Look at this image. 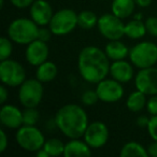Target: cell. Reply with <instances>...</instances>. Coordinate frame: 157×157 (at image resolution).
Listing matches in <instances>:
<instances>
[{
  "mask_svg": "<svg viewBox=\"0 0 157 157\" xmlns=\"http://www.w3.org/2000/svg\"><path fill=\"white\" fill-rule=\"evenodd\" d=\"M48 25L53 35H67L78 25V14L71 9H63L53 15Z\"/></svg>",
  "mask_w": 157,
  "mask_h": 157,
  "instance_id": "obj_8",
  "label": "cell"
},
{
  "mask_svg": "<svg viewBox=\"0 0 157 157\" xmlns=\"http://www.w3.org/2000/svg\"><path fill=\"white\" fill-rule=\"evenodd\" d=\"M97 100H99V97L96 90H87L82 95V103L84 105H93L97 102Z\"/></svg>",
  "mask_w": 157,
  "mask_h": 157,
  "instance_id": "obj_28",
  "label": "cell"
},
{
  "mask_svg": "<svg viewBox=\"0 0 157 157\" xmlns=\"http://www.w3.org/2000/svg\"><path fill=\"white\" fill-rule=\"evenodd\" d=\"M65 145L59 139H50L45 141L43 148L48 153L50 156H59L65 152Z\"/></svg>",
  "mask_w": 157,
  "mask_h": 157,
  "instance_id": "obj_25",
  "label": "cell"
},
{
  "mask_svg": "<svg viewBox=\"0 0 157 157\" xmlns=\"http://www.w3.org/2000/svg\"><path fill=\"white\" fill-rule=\"evenodd\" d=\"M57 75V67L52 61H44L40 66H38L37 78L42 83H48L53 81Z\"/></svg>",
  "mask_w": 157,
  "mask_h": 157,
  "instance_id": "obj_20",
  "label": "cell"
},
{
  "mask_svg": "<svg viewBox=\"0 0 157 157\" xmlns=\"http://www.w3.org/2000/svg\"><path fill=\"white\" fill-rule=\"evenodd\" d=\"M105 54L112 60H122L129 54V50L124 43L118 40H110L105 46Z\"/></svg>",
  "mask_w": 157,
  "mask_h": 157,
  "instance_id": "obj_18",
  "label": "cell"
},
{
  "mask_svg": "<svg viewBox=\"0 0 157 157\" xmlns=\"http://www.w3.org/2000/svg\"><path fill=\"white\" fill-rule=\"evenodd\" d=\"M109 57L97 46H86L78 55V71L86 82L98 84L110 72Z\"/></svg>",
  "mask_w": 157,
  "mask_h": 157,
  "instance_id": "obj_1",
  "label": "cell"
},
{
  "mask_svg": "<svg viewBox=\"0 0 157 157\" xmlns=\"http://www.w3.org/2000/svg\"><path fill=\"white\" fill-rule=\"evenodd\" d=\"M37 156L38 157H48L50 155H48V153L42 147V148H40L39 151H37Z\"/></svg>",
  "mask_w": 157,
  "mask_h": 157,
  "instance_id": "obj_39",
  "label": "cell"
},
{
  "mask_svg": "<svg viewBox=\"0 0 157 157\" xmlns=\"http://www.w3.org/2000/svg\"><path fill=\"white\" fill-rule=\"evenodd\" d=\"M53 15V9L46 0H35L30 8V16L38 25L44 26L50 24Z\"/></svg>",
  "mask_w": 157,
  "mask_h": 157,
  "instance_id": "obj_14",
  "label": "cell"
},
{
  "mask_svg": "<svg viewBox=\"0 0 157 157\" xmlns=\"http://www.w3.org/2000/svg\"><path fill=\"white\" fill-rule=\"evenodd\" d=\"M3 3H5V0H0V7L3 8Z\"/></svg>",
  "mask_w": 157,
  "mask_h": 157,
  "instance_id": "obj_40",
  "label": "cell"
},
{
  "mask_svg": "<svg viewBox=\"0 0 157 157\" xmlns=\"http://www.w3.org/2000/svg\"><path fill=\"white\" fill-rule=\"evenodd\" d=\"M129 58L139 69L153 67L157 63V45L150 41L140 42L129 51Z\"/></svg>",
  "mask_w": 157,
  "mask_h": 157,
  "instance_id": "obj_4",
  "label": "cell"
},
{
  "mask_svg": "<svg viewBox=\"0 0 157 157\" xmlns=\"http://www.w3.org/2000/svg\"><path fill=\"white\" fill-rule=\"evenodd\" d=\"M26 60L33 66H40L46 61L48 56V48L46 42L37 39L28 44L26 48Z\"/></svg>",
  "mask_w": 157,
  "mask_h": 157,
  "instance_id": "obj_13",
  "label": "cell"
},
{
  "mask_svg": "<svg viewBox=\"0 0 157 157\" xmlns=\"http://www.w3.org/2000/svg\"><path fill=\"white\" fill-rule=\"evenodd\" d=\"M43 97L42 82L35 78L25 80L18 90V98L25 108H36Z\"/></svg>",
  "mask_w": 157,
  "mask_h": 157,
  "instance_id": "obj_6",
  "label": "cell"
},
{
  "mask_svg": "<svg viewBox=\"0 0 157 157\" xmlns=\"http://www.w3.org/2000/svg\"><path fill=\"white\" fill-rule=\"evenodd\" d=\"M138 90L145 95H157V68L150 67L140 69L135 80Z\"/></svg>",
  "mask_w": 157,
  "mask_h": 157,
  "instance_id": "obj_10",
  "label": "cell"
},
{
  "mask_svg": "<svg viewBox=\"0 0 157 157\" xmlns=\"http://www.w3.org/2000/svg\"><path fill=\"white\" fill-rule=\"evenodd\" d=\"M98 23L97 15L93 11H82L78 15V25L83 29H92Z\"/></svg>",
  "mask_w": 157,
  "mask_h": 157,
  "instance_id": "obj_24",
  "label": "cell"
},
{
  "mask_svg": "<svg viewBox=\"0 0 157 157\" xmlns=\"http://www.w3.org/2000/svg\"><path fill=\"white\" fill-rule=\"evenodd\" d=\"M135 1H136V3L141 8H146L152 3V0H135Z\"/></svg>",
  "mask_w": 157,
  "mask_h": 157,
  "instance_id": "obj_38",
  "label": "cell"
},
{
  "mask_svg": "<svg viewBox=\"0 0 157 157\" xmlns=\"http://www.w3.org/2000/svg\"><path fill=\"white\" fill-rule=\"evenodd\" d=\"M148 122H150V118L146 117L145 115H141L137 118V125L140 127H147Z\"/></svg>",
  "mask_w": 157,
  "mask_h": 157,
  "instance_id": "obj_35",
  "label": "cell"
},
{
  "mask_svg": "<svg viewBox=\"0 0 157 157\" xmlns=\"http://www.w3.org/2000/svg\"><path fill=\"white\" fill-rule=\"evenodd\" d=\"M110 74L112 78L121 83H127L132 78L133 69L129 63L125 60H115L110 67Z\"/></svg>",
  "mask_w": 157,
  "mask_h": 157,
  "instance_id": "obj_16",
  "label": "cell"
},
{
  "mask_svg": "<svg viewBox=\"0 0 157 157\" xmlns=\"http://www.w3.org/2000/svg\"><path fill=\"white\" fill-rule=\"evenodd\" d=\"M146 95L140 90L131 93L127 99V108L132 112H139L145 107L146 105Z\"/></svg>",
  "mask_w": 157,
  "mask_h": 157,
  "instance_id": "obj_22",
  "label": "cell"
},
{
  "mask_svg": "<svg viewBox=\"0 0 157 157\" xmlns=\"http://www.w3.org/2000/svg\"><path fill=\"white\" fill-rule=\"evenodd\" d=\"M52 31L51 29H46V28H39V33H38V39L41 40V41L48 42V40L52 37Z\"/></svg>",
  "mask_w": 157,
  "mask_h": 157,
  "instance_id": "obj_32",
  "label": "cell"
},
{
  "mask_svg": "<svg viewBox=\"0 0 157 157\" xmlns=\"http://www.w3.org/2000/svg\"><path fill=\"white\" fill-rule=\"evenodd\" d=\"M0 78L5 85L15 87L26 80V71L20 63L8 58L0 63Z\"/></svg>",
  "mask_w": 157,
  "mask_h": 157,
  "instance_id": "obj_7",
  "label": "cell"
},
{
  "mask_svg": "<svg viewBox=\"0 0 157 157\" xmlns=\"http://www.w3.org/2000/svg\"><path fill=\"white\" fill-rule=\"evenodd\" d=\"M15 138L18 145L28 152H37L43 147L45 143L43 133L35 126L24 125L23 127H20Z\"/></svg>",
  "mask_w": 157,
  "mask_h": 157,
  "instance_id": "obj_5",
  "label": "cell"
},
{
  "mask_svg": "<svg viewBox=\"0 0 157 157\" xmlns=\"http://www.w3.org/2000/svg\"><path fill=\"white\" fill-rule=\"evenodd\" d=\"M57 128L70 139L84 136L88 126V117L83 108L76 105H66L58 110L55 116Z\"/></svg>",
  "mask_w": 157,
  "mask_h": 157,
  "instance_id": "obj_2",
  "label": "cell"
},
{
  "mask_svg": "<svg viewBox=\"0 0 157 157\" xmlns=\"http://www.w3.org/2000/svg\"><path fill=\"white\" fill-rule=\"evenodd\" d=\"M0 122L8 128H20L23 125V112L14 105H3L0 111Z\"/></svg>",
  "mask_w": 157,
  "mask_h": 157,
  "instance_id": "obj_15",
  "label": "cell"
},
{
  "mask_svg": "<svg viewBox=\"0 0 157 157\" xmlns=\"http://www.w3.org/2000/svg\"><path fill=\"white\" fill-rule=\"evenodd\" d=\"M147 112L152 115H157V95H153L146 102Z\"/></svg>",
  "mask_w": 157,
  "mask_h": 157,
  "instance_id": "obj_31",
  "label": "cell"
},
{
  "mask_svg": "<svg viewBox=\"0 0 157 157\" xmlns=\"http://www.w3.org/2000/svg\"><path fill=\"white\" fill-rule=\"evenodd\" d=\"M146 31L147 30H146L145 23H143L141 20L135 18L125 25V35L130 39H140L144 37Z\"/></svg>",
  "mask_w": 157,
  "mask_h": 157,
  "instance_id": "obj_21",
  "label": "cell"
},
{
  "mask_svg": "<svg viewBox=\"0 0 157 157\" xmlns=\"http://www.w3.org/2000/svg\"><path fill=\"white\" fill-rule=\"evenodd\" d=\"M12 43L8 38L2 37L0 39V60H6L12 54Z\"/></svg>",
  "mask_w": 157,
  "mask_h": 157,
  "instance_id": "obj_27",
  "label": "cell"
},
{
  "mask_svg": "<svg viewBox=\"0 0 157 157\" xmlns=\"http://www.w3.org/2000/svg\"><path fill=\"white\" fill-rule=\"evenodd\" d=\"M83 137L84 141L92 148H99L108 142L109 130L102 122H94L88 124Z\"/></svg>",
  "mask_w": 157,
  "mask_h": 157,
  "instance_id": "obj_12",
  "label": "cell"
},
{
  "mask_svg": "<svg viewBox=\"0 0 157 157\" xmlns=\"http://www.w3.org/2000/svg\"><path fill=\"white\" fill-rule=\"evenodd\" d=\"M145 27L151 36L157 37V17H148L145 21Z\"/></svg>",
  "mask_w": 157,
  "mask_h": 157,
  "instance_id": "obj_30",
  "label": "cell"
},
{
  "mask_svg": "<svg viewBox=\"0 0 157 157\" xmlns=\"http://www.w3.org/2000/svg\"><path fill=\"white\" fill-rule=\"evenodd\" d=\"M148 155L147 151L138 142H128L123 146L121 151V156L130 157V156H142L146 157Z\"/></svg>",
  "mask_w": 157,
  "mask_h": 157,
  "instance_id": "obj_23",
  "label": "cell"
},
{
  "mask_svg": "<svg viewBox=\"0 0 157 157\" xmlns=\"http://www.w3.org/2000/svg\"><path fill=\"white\" fill-rule=\"evenodd\" d=\"M135 0H113L112 2V13L120 18H127L135 11Z\"/></svg>",
  "mask_w": 157,
  "mask_h": 157,
  "instance_id": "obj_19",
  "label": "cell"
},
{
  "mask_svg": "<svg viewBox=\"0 0 157 157\" xmlns=\"http://www.w3.org/2000/svg\"><path fill=\"white\" fill-rule=\"evenodd\" d=\"M8 146V138H7V135H6L5 130H0V152L2 153L6 151Z\"/></svg>",
  "mask_w": 157,
  "mask_h": 157,
  "instance_id": "obj_34",
  "label": "cell"
},
{
  "mask_svg": "<svg viewBox=\"0 0 157 157\" xmlns=\"http://www.w3.org/2000/svg\"><path fill=\"white\" fill-rule=\"evenodd\" d=\"M147 130L151 138L154 141H157V115H152L147 125Z\"/></svg>",
  "mask_w": 157,
  "mask_h": 157,
  "instance_id": "obj_29",
  "label": "cell"
},
{
  "mask_svg": "<svg viewBox=\"0 0 157 157\" xmlns=\"http://www.w3.org/2000/svg\"><path fill=\"white\" fill-rule=\"evenodd\" d=\"M121 20L113 13L100 16L97 23L100 33L109 40H120L125 36V24Z\"/></svg>",
  "mask_w": 157,
  "mask_h": 157,
  "instance_id": "obj_9",
  "label": "cell"
},
{
  "mask_svg": "<svg viewBox=\"0 0 157 157\" xmlns=\"http://www.w3.org/2000/svg\"><path fill=\"white\" fill-rule=\"evenodd\" d=\"M8 96H9V94H8L7 88L5 86H0V103L3 105L8 99Z\"/></svg>",
  "mask_w": 157,
  "mask_h": 157,
  "instance_id": "obj_37",
  "label": "cell"
},
{
  "mask_svg": "<svg viewBox=\"0 0 157 157\" xmlns=\"http://www.w3.org/2000/svg\"><path fill=\"white\" fill-rule=\"evenodd\" d=\"M99 100L103 102H116L124 95L122 83L116 80H102L97 84L96 88Z\"/></svg>",
  "mask_w": 157,
  "mask_h": 157,
  "instance_id": "obj_11",
  "label": "cell"
},
{
  "mask_svg": "<svg viewBox=\"0 0 157 157\" xmlns=\"http://www.w3.org/2000/svg\"><path fill=\"white\" fill-rule=\"evenodd\" d=\"M10 1H11L14 7L20 8V9H24V8H27L33 5V2L35 0H10Z\"/></svg>",
  "mask_w": 157,
  "mask_h": 157,
  "instance_id": "obj_33",
  "label": "cell"
},
{
  "mask_svg": "<svg viewBox=\"0 0 157 157\" xmlns=\"http://www.w3.org/2000/svg\"><path fill=\"white\" fill-rule=\"evenodd\" d=\"M147 153L150 156L157 157V141H154L152 144H150V146L147 147Z\"/></svg>",
  "mask_w": 157,
  "mask_h": 157,
  "instance_id": "obj_36",
  "label": "cell"
},
{
  "mask_svg": "<svg viewBox=\"0 0 157 157\" xmlns=\"http://www.w3.org/2000/svg\"><path fill=\"white\" fill-rule=\"evenodd\" d=\"M39 121V112L36 108H25L23 112V125L35 126Z\"/></svg>",
  "mask_w": 157,
  "mask_h": 157,
  "instance_id": "obj_26",
  "label": "cell"
},
{
  "mask_svg": "<svg viewBox=\"0 0 157 157\" xmlns=\"http://www.w3.org/2000/svg\"><path fill=\"white\" fill-rule=\"evenodd\" d=\"M63 155L66 157H88L92 155L90 146L85 141H80L78 139H72L65 145Z\"/></svg>",
  "mask_w": 157,
  "mask_h": 157,
  "instance_id": "obj_17",
  "label": "cell"
},
{
  "mask_svg": "<svg viewBox=\"0 0 157 157\" xmlns=\"http://www.w3.org/2000/svg\"><path fill=\"white\" fill-rule=\"evenodd\" d=\"M39 28L33 20L17 18L10 24L8 35L12 41L18 44H29L38 39Z\"/></svg>",
  "mask_w": 157,
  "mask_h": 157,
  "instance_id": "obj_3",
  "label": "cell"
}]
</instances>
